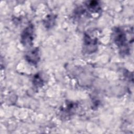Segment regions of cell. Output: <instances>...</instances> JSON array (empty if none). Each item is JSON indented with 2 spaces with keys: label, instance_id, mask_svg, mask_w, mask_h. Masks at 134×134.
Segmentation results:
<instances>
[{
  "label": "cell",
  "instance_id": "obj_1",
  "mask_svg": "<svg viewBox=\"0 0 134 134\" xmlns=\"http://www.w3.org/2000/svg\"><path fill=\"white\" fill-rule=\"evenodd\" d=\"M32 29L30 27H28L25 30L22 34V41L23 42H24L25 44L27 43H29L31 42V40L32 39Z\"/></svg>",
  "mask_w": 134,
  "mask_h": 134
}]
</instances>
